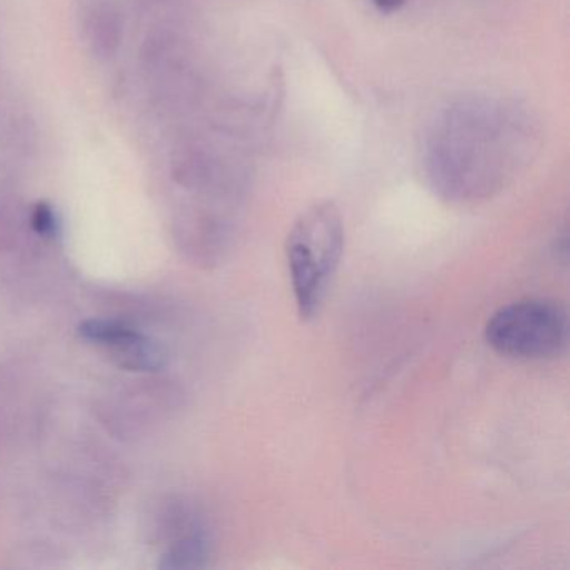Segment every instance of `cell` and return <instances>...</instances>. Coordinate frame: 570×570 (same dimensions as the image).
<instances>
[{"mask_svg":"<svg viewBox=\"0 0 570 570\" xmlns=\"http://www.w3.org/2000/svg\"><path fill=\"white\" fill-rule=\"evenodd\" d=\"M537 148L535 119L525 108L509 99L469 96L436 116L423 165L440 198L472 205L502 191Z\"/></svg>","mask_w":570,"mask_h":570,"instance_id":"obj_1","label":"cell"},{"mask_svg":"<svg viewBox=\"0 0 570 570\" xmlns=\"http://www.w3.org/2000/svg\"><path fill=\"white\" fill-rule=\"evenodd\" d=\"M345 252V223L333 202L313 203L293 223L285 255L299 318L318 315Z\"/></svg>","mask_w":570,"mask_h":570,"instance_id":"obj_2","label":"cell"},{"mask_svg":"<svg viewBox=\"0 0 570 570\" xmlns=\"http://www.w3.org/2000/svg\"><path fill=\"white\" fill-rule=\"evenodd\" d=\"M485 340L490 348L509 358H553L567 348L569 318L566 308L552 299H519L490 316Z\"/></svg>","mask_w":570,"mask_h":570,"instance_id":"obj_3","label":"cell"},{"mask_svg":"<svg viewBox=\"0 0 570 570\" xmlns=\"http://www.w3.org/2000/svg\"><path fill=\"white\" fill-rule=\"evenodd\" d=\"M112 358L119 366L139 372H153L165 365V352L158 343L149 342L145 336L131 330L128 335L109 345Z\"/></svg>","mask_w":570,"mask_h":570,"instance_id":"obj_4","label":"cell"},{"mask_svg":"<svg viewBox=\"0 0 570 570\" xmlns=\"http://www.w3.org/2000/svg\"><path fill=\"white\" fill-rule=\"evenodd\" d=\"M209 543L205 533L195 532L179 540L161 562L166 569H198L206 563Z\"/></svg>","mask_w":570,"mask_h":570,"instance_id":"obj_5","label":"cell"},{"mask_svg":"<svg viewBox=\"0 0 570 570\" xmlns=\"http://www.w3.org/2000/svg\"><path fill=\"white\" fill-rule=\"evenodd\" d=\"M132 328L122 325L119 322H108V320H91L79 326V335L88 342L98 343V345L109 346L112 343L128 335Z\"/></svg>","mask_w":570,"mask_h":570,"instance_id":"obj_6","label":"cell"},{"mask_svg":"<svg viewBox=\"0 0 570 570\" xmlns=\"http://www.w3.org/2000/svg\"><path fill=\"white\" fill-rule=\"evenodd\" d=\"M56 216L52 213V209L49 206L41 205L38 206L35 213V228L39 235L52 236L56 233Z\"/></svg>","mask_w":570,"mask_h":570,"instance_id":"obj_7","label":"cell"},{"mask_svg":"<svg viewBox=\"0 0 570 570\" xmlns=\"http://www.w3.org/2000/svg\"><path fill=\"white\" fill-rule=\"evenodd\" d=\"M372 4L375 6L380 12L393 14V12H399L400 9L406 4V0H372Z\"/></svg>","mask_w":570,"mask_h":570,"instance_id":"obj_8","label":"cell"}]
</instances>
